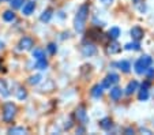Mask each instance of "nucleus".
Segmentation results:
<instances>
[{
  "label": "nucleus",
  "mask_w": 154,
  "mask_h": 135,
  "mask_svg": "<svg viewBox=\"0 0 154 135\" xmlns=\"http://www.w3.org/2000/svg\"><path fill=\"white\" fill-rule=\"evenodd\" d=\"M2 48H3V42H0V49H2Z\"/></svg>",
  "instance_id": "34"
},
{
  "label": "nucleus",
  "mask_w": 154,
  "mask_h": 135,
  "mask_svg": "<svg viewBox=\"0 0 154 135\" xmlns=\"http://www.w3.org/2000/svg\"><path fill=\"white\" fill-rule=\"evenodd\" d=\"M91 96H93L94 98H100L102 96V85H96L93 86V89H91Z\"/></svg>",
  "instance_id": "15"
},
{
  "label": "nucleus",
  "mask_w": 154,
  "mask_h": 135,
  "mask_svg": "<svg viewBox=\"0 0 154 135\" xmlns=\"http://www.w3.org/2000/svg\"><path fill=\"white\" fill-rule=\"evenodd\" d=\"M108 34H109V37H111V38L117 40V38H119V35H120V29H119V27H112V29L109 30V33H108Z\"/></svg>",
  "instance_id": "18"
},
{
  "label": "nucleus",
  "mask_w": 154,
  "mask_h": 135,
  "mask_svg": "<svg viewBox=\"0 0 154 135\" xmlns=\"http://www.w3.org/2000/svg\"><path fill=\"white\" fill-rule=\"evenodd\" d=\"M124 48L127 51H139L140 49V45H139V42H138V41H135V42H130V44H127Z\"/></svg>",
  "instance_id": "19"
},
{
  "label": "nucleus",
  "mask_w": 154,
  "mask_h": 135,
  "mask_svg": "<svg viewBox=\"0 0 154 135\" xmlns=\"http://www.w3.org/2000/svg\"><path fill=\"white\" fill-rule=\"evenodd\" d=\"M76 132H81V134H82V132H85V130L83 128H78V130H76Z\"/></svg>",
  "instance_id": "33"
},
{
  "label": "nucleus",
  "mask_w": 154,
  "mask_h": 135,
  "mask_svg": "<svg viewBox=\"0 0 154 135\" xmlns=\"http://www.w3.org/2000/svg\"><path fill=\"white\" fill-rule=\"evenodd\" d=\"M27 130L25 127H14V128L8 130L10 134H26Z\"/></svg>",
  "instance_id": "21"
},
{
  "label": "nucleus",
  "mask_w": 154,
  "mask_h": 135,
  "mask_svg": "<svg viewBox=\"0 0 154 135\" xmlns=\"http://www.w3.org/2000/svg\"><path fill=\"white\" fill-rule=\"evenodd\" d=\"M0 94H2V96H4V97H7V96L10 94L8 89L6 87V83H4L3 81H0Z\"/></svg>",
  "instance_id": "24"
},
{
  "label": "nucleus",
  "mask_w": 154,
  "mask_h": 135,
  "mask_svg": "<svg viewBox=\"0 0 154 135\" xmlns=\"http://www.w3.org/2000/svg\"><path fill=\"white\" fill-rule=\"evenodd\" d=\"M100 127H101L102 130H111V127H112V120L109 118H104L101 121H100Z\"/></svg>",
  "instance_id": "14"
},
{
  "label": "nucleus",
  "mask_w": 154,
  "mask_h": 135,
  "mask_svg": "<svg viewBox=\"0 0 154 135\" xmlns=\"http://www.w3.org/2000/svg\"><path fill=\"white\" fill-rule=\"evenodd\" d=\"M75 116L76 119H78V121H81L82 124H86L87 123V115H86V109H85V106H78L75 111Z\"/></svg>",
  "instance_id": "6"
},
{
  "label": "nucleus",
  "mask_w": 154,
  "mask_h": 135,
  "mask_svg": "<svg viewBox=\"0 0 154 135\" xmlns=\"http://www.w3.org/2000/svg\"><path fill=\"white\" fill-rule=\"evenodd\" d=\"M119 82V75L117 74H109L102 82V87H111L112 85H116Z\"/></svg>",
  "instance_id": "4"
},
{
  "label": "nucleus",
  "mask_w": 154,
  "mask_h": 135,
  "mask_svg": "<svg viewBox=\"0 0 154 135\" xmlns=\"http://www.w3.org/2000/svg\"><path fill=\"white\" fill-rule=\"evenodd\" d=\"M101 2L105 4V6H108V4H111L112 2H113V0H101Z\"/></svg>",
  "instance_id": "31"
},
{
  "label": "nucleus",
  "mask_w": 154,
  "mask_h": 135,
  "mask_svg": "<svg viewBox=\"0 0 154 135\" xmlns=\"http://www.w3.org/2000/svg\"><path fill=\"white\" fill-rule=\"evenodd\" d=\"M151 62H153V60H151V57H150V56H147V55L139 57V59L135 62V71H137V74H145L146 70L150 67Z\"/></svg>",
  "instance_id": "2"
},
{
  "label": "nucleus",
  "mask_w": 154,
  "mask_h": 135,
  "mask_svg": "<svg viewBox=\"0 0 154 135\" xmlns=\"http://www.w3.org/2000/svg\"><path fill=\"white\" fill-rule=\"evenodd\" d=\"M145 74L147 75V78H153V76H154V68H150V67H149L147 70H146Z\"/></svg>",
  "instance_id": "29"
},
{
  "label": "nucleus",
  "mask_w": 154,
  "mask_h": 135,
  "mask_svg": "<svg viewBox=\"0 0 154 135\" xmlns=\"http://www.w3.org/2000/svg\"><path fill=\"white\" fill-rule=\"evenodd\" d=\"M143 35H145V33H143V30L140 29L139 26H134L131 29V37H132V40H135V41L142 40Z\"/></svg>",
  "instance_id": "8"
},
{
  "label": "nucleus",
  "mask_w": 154,
  "mask_h": 135,
  "mask_svg": "<svg viewBox=\"0 0 154 135\" xmlns=\"http://www.w3.org/2000/svg\"><path fill=\"white\" fill-rule=\"evenodd\" d=\"M17 113V106L12 103H6L3 106V120L4 121H12Z\"/></svg>",
  "instance_id": "3"
},
{
  "label": "nucleus",
  "mask_w": 154,
  "mask_h": 135,
  "mask_svg": "<svg viewBox=\"0 0 154 135\" xmlns=\"http://www.w3.org/2000/svg\"><path fill=\"white\" fill-rule=\"evenodd\" d=\"M87 17H89V6L87 4H82L79 7V10L76 11L75 19H74V29H75L76 33H83Z\"/></svg>",
  "instance_id": "1"
},
{
  "label": "nucleus",
  "mask_w": 154,
  "mask_h": 135,
  "mask_svg": "<svg viewBox=\"0 0 154 135\" xmlns=\"http://www.w3.org/2000/svg\"><path fill=\"white\" fill-rule=\"evenodd\" d=\"M33 45H34V41H33L30 37H23V38H20V41H19V49L22 51H29L33 48Z\"/></svg>",
  "instance_id": "5"
},
{
  "label": "nucleus",
  "mask_w": 154,
  "mask_h": 135,
  "mask_svg": "<svg viewBox=\"0 0 154 135\" xmlns=\"http://www.w3.org/2000/svg\"><path fill=\"white\" fill-rule=\"evenodd\" d=\"M34 8H35V3H34V2H27V3L23 6V10H22V11H23L25 15H30V14H33Z\"/></svg>",
  "instance_id": "11"
},
{
  "label": "nucleus",
  "mask_w": 154,
  "mask_h": 135,
  "mask_svg": "<svg viewBox=\"0 0 154 135\" xmlns=\"http://www.w3.org/2000/svg\"><path fill=\"white\" fill-rule=\"evenodd\" d=\"M140 132H146V134H151V131H150V130H147V128H140Z\"/></svg>",
  "instance_id": "32"
},
{
  "label": "nucleus",
  "mask_w": 154,
  "mask_h": 135,
  "mask_svg": "<svg viewBox=\"0 0 154 135\" xmlns=\"http://www.w3.org/2000/svg\"><path fill=\"white\" fill-rule=\"evenodd\" d=\"M117 67H119L123 72H130L131 64H130V62H127V60H122V62L117 63Z\"/></svg>",
  "instance_id": "13"
},
{
  "label": "nucleus",
  "mask_w": 154,
  "mask_h": 135,
  "mask_svg": "<svg viewBox=\"0 0 154 135\" xmlns=\"http://www.w3.org/2000/svg\"><path fill=\"white\" fill-rule=\"evenodd\" d=\"M17 97L19 98V100H23V98H26L27 97V93H26V90L25 89H18V91H17Z\"/></svg>",
  "instance_id": "25"
},
{
  "label": "nucleus",
  "mask_w": 154,
  "mask_h": 135,
  "mask_svg": "<svg viewBox=\"0 0 154 135\" xmlns=\"http://www.w3.org/2000/svg\"><path fill=\"white\" fill-rule=\"evenodd\" d=\"M138 87H139V83H138L137 81H131V82L127 85V87H125V93L132 94V93H135V91L138 90Z\"/></svg>",
  "instance_id": "9"
},
{
  "label": "nucleus",
  "mask_w": 154,
  "mask_h": 135,
  "mask_svg": "<svg viewBox=\"0 0 154 135\" xmlns=\"http://www.w3.org/2000/svg\"><path fill=\"white\" fill-rule=\"evenodd\" d=\"M3 19L6 22H11V21H14L15 19V14L12 11H6L3 14Z\"/></svg>",
  "instance_id": "22"
},
{
  "label": "nucleus",
  "mask_w": 154,
  "mask_h": 135,
  "mask_svg": "<svg viewBox=\"0 0 154 135\" xmlns=\"http://www.w3.org/2000/svg\"><path fill=\"white\" fill-rule=\"evenodd\" d=\"M22 3H23V0H11V7L12 8H20L22 7Z\"/></svg>",
  "instance_id": "26"
},
{
  "label": "nucleus",
  "mask_w": 154,
  "mask_h": 135,
  "mask_svg": "<svg viewBox=\"0 0 154 135\" xmlns=\"http://www.w3.org/2000/svg\"><path fill=\"white\" fill-rule=\"evenodd\" d=\"M33 56L35 57V60L45 59V53H44V51H41V49H34L33 51Z\"/></svg>",
  "instance_id": "23"
},
{
  "label": "nucleus",
  "mask_w": 154,
  "mask_h": 135,
  "mask_svg": "<svg viewBox=\"0 0 154 135\" xmlns=\"http://www.w3.org/2000/svg\"><path fill=\"white\" fill-rule=\"evenodd\" d=\"M122 96H123V90L120 87H113V89H111V98L113 101H117V100H120L122 98Z\"/></svg>",
  "instance_id": "10"
},
{
  "label": "nucleus",
  "mask_w": 154,
  "mask_h": 135,
  "mask_svg": "<svg viewBox=\"0 0 154 135\" xmlns=\"http://www.w3.org/2000/svg\"><path fill=\"white\" fill-rule=\"evenodd\" d=\"M47 67H48V62L45 59L37 60V63H35V68H37V70H45Z\"/></svg>",
  "instance_id": "20"
},
{
  "label": "nucleus",
  "mask_w": 154,
  "mask_h": 135,
  "mask_svg": "<svg viewBox=\"0 0 154 135\" xmlns=\"http://www.w3.org/2000/svg\"><path fill=\"white\" fill-rule=\"evenodd\" d=\"M82 53H83V56H86V57H90V56H94L97 53V48L94 47L93 44H85L83 47H82Z\"/></svg>",
  "instance_id": "7"
},
{
  "label": "nucleus",
  "mask_w": 154,
  "mask_h": 135,
  "mask_svg": "<svg viewBox=\"0 0 154 135\" xmlns=\"http://www.w3.org/2000/svg\"><path fill=\"white\" fill-rule=\"evenodd\" d=\"M120 51H122V47H120L116 41L111 42V44H109V47H108V52L111 53V55H116V53H119Z\"/></svg>",
  "instance_id": "12"
},
{
  "label": "nucleus",
  "mask_w": 154,
  "mask_h": 135,
  "mask_svg": "<svg viewBox=\"0 0 154 135\" xmlns=\"http://www.w3.org/2000/svg\"><path fill=\"white\" fill-rule=\"evenodd\" d=\"M139 101H146L149 98V90H147V86L143 85L142 86V90L139 91V96H138Z\"/></svg>",
  "instance_id": "16"
},
{
  "label": "nucleus",
  "mask_w": 154,
  "mask_h": 135,
  "mask_svg": "<svg viewBox=\"0 0 154 135\" xmlns=\"http://www.w3.org/2000/svg\"><path fill=\"white\" fill-rule=\"evenodd\" d=\"M51 18H52V10H45V11L41 14L40 19H41L42 22H49Z\"/></svg>",
  "instance_id": "17"
},
{
  "label": "nucleus",
  "mask_w": 154,
  "mask_h": 135,
  "mask_svg": "<svg viewBox=\"0 0 154 135\" xmlns=\"http://www.w3.org/2000/svg\"><path fill=\"white\" fill-rule=\"evenodd\" d=\"M56 51H57V48H56L55 44H49V45H48V52H49L51 55H55Z\"/></svg>",
  "instance_id": "28"
},
{
  "label": "nucleus",
  "mask_w": 154,
  "mask_h": 135,
  "mask_svg": "<svg viewBox=\"0 0 154 135\" xmlns=\"http://www.w3.org/2000/svg\"><path fill=\"white\" fill-rule=\"evenodd\" d=\"M40 81H41V75H34V76H32V78L29 79V82L32 83V85H38Z\"/></svg>",
  "instance_id": "27"
},
{
  "label": "nucleus",
  "mask_w": 154,
  "mask_h": 135,
  "mask_svg": "<svg viewBox=\"0 0 154 135\" xmlns=\"http://www.w3.org/2000/svg\"><path fill=\"white\" fill-rule=\"evenodd\" d=\"M124 132H125V134H128V135H131V134H134V130H132V128H127Z\"/></svg>",
  "instance_id": "30"
}]
</instances>
